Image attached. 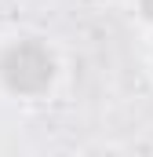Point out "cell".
Wrapping results in <instances>:
<instances>
[{
    "label": "cell",
    "instance_id": "1",
    "mask_svg": "<svg viewBox=\"0 0 153 157\" xmlns=\"http://www.w3.org/2000/svg\"><path fill=\"white\" fill-rule=\"evenodd\" d=\"M0 80L15 95H44L55 80V55L40 40H15L0 55Z\"/></svg>",
    "mask_w": 153,
    "mask_h": 157
},
{
    "label": "cell",
    "instance_id": "2",
    "mask_svg": "<svg viewBox=\"0 0 153 157\" xmlns=\"http://www.w3.org/2000/svg\"><path fill=\"white\" fill-rule=\"evenodd\" d=\"M139 7H142V15L153 22V0H139Z\"/></svg>",
    "mask_w": 153,
    "mask_h": 157
}]
</instances>
